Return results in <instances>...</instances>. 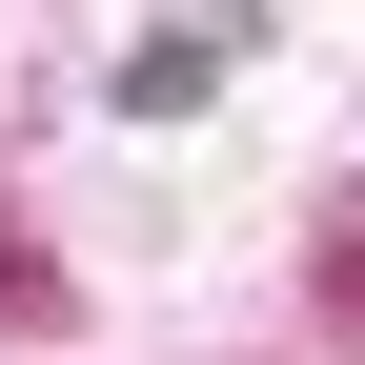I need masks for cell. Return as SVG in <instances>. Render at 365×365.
I'll use <instances>...</instances> for the list:
<instances>
[{"label": "cell", "mask_w": 365, "mask_h": 365, "mask_svg": "<svg viewBox=\"0 0 365 365\" xmlns=\"http://www.w3.org/2000/svg\"><path fill=\"white\" fill-rule=\"evenodd\" d=\"M223 61H244L223 21H143V41H122V122H182V102H223Z\"/></svg>", "instance_id": "6da1fadb"}]
</instances>
